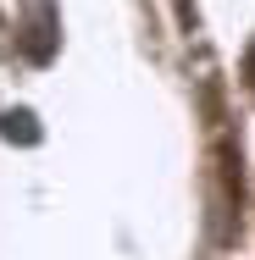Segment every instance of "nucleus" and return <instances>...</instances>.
I'll return each mask as SVG.
<instances>
[{"instance_id": "nucleus-3", "label": "nucleus", "mask_w": 255, "mask_h": 260, "mask_svg": "<svg viewBox=\"0 0 255 260\" xmlns=\"http://www.w3.org/2000/svg\"><path fill=\"white\" fill-rule=\"evenodd\" d=\"M244 78H250V94H255V45L244 50Z\"/></svg>"}, {"instance_id": "nucleus-2", "label": "nucleus", "mask_w": 255, "mask_h": 260, "mask_svg": "<svg viewBox=\"0 0 255 260\" xmlns=\"http://www.w3.org/2000/svg\"><path fill=\"white\" fill-rule=\"evenodd\" d=\"M0 133H6L11 144H39V122H34V111H6V116H0Z\"/></svg>"}, {"instance_id": "nucleus-1", "label": "nucleus", "mask_w": 255, "mask_h": 260, "mask_svg": "<svg viewBox=\"0 0 255 260\" xmlns=\"http://www.w3.org/2000/svg\"><path fill=\"white\" fill-rule=\"evenodd\" d=\"M55 45H61L55 39V0H34L28 6V39H22V50H28V61L45 67L55 55Z\"/></svg>"}]
</instances>
